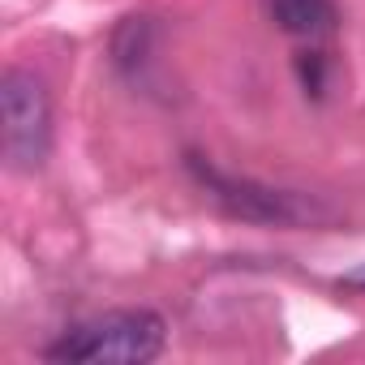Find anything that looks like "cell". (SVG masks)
Listing matches in <instances>:
<instances>
[{"instance_id":"cell-1","label":"cell","mask_w":365,"mask_h":365,"mask_svg":"<svg viewBox=\"0 0 365 365\" xmlns=\"http://www.w3.org/2000/svg\"><path fill=\"white\" fill-rule=\"evenodd\" d=\"M163 344L168 322L155 309H112L65 331L43 348V356L69 365H146L163 352Z\"/></svg>"},{"instance_id":"cell-2","label":"cell","mask_w":365,"mask_h":365,"mask_svg":"<svg viewBox=\"0 0 365 365\" xmlns=\"http://www.w3.org/2000/svg\"><path fill=\"white\" fill-rule=\"evenodd\" d=\"M0 150L14 172L43 168L52 150L48 86L26 69H5V78H0Z\"/></svg>"},{"instance_id":"cell-3","label":"cell","mask_w":365,"mask_h":365,"mask_svg":"<svg viewBox=\"0 0 365 365\" xmlns=\"http://www.w3.org/2000/svg\"><path fill=\"white\" fill-rule=\"evenodd\" d=\"M198 172V180L207 185V194L228 211V215H241V220H262V224H297L305 220L309 211L292 198V194H279V190H267V185H254V180H237V176H224L220 168L194 159L190 163Z\"/></svg>"},{"instance_id":"cell-4","label":"cell","mask_w":365,"mask_h":365,"mask_svg":"<svg viewBox=\"0 0 365 365\" xmlns=\"http://www.w3.org/2000/svg\"><path fill=\"white\" fill-rule=\"evenodd\" d=\"M267 14L284 35L309 39V43L335 35V22H339L335 0H267Z\"/></svg>"},{"instance_id":"cell-5","label":"cell","mask_w":365,"mask_h":365,"mask_svg":"<svg viewBox=\"0 0 365 365\" xmlns=\"http://www.w3.org/2000/svg\"><path fill=\"white\" fill-rule=\"evenodd\" d=\"M339 288H352V292H365V271H352L339 279Z\"/></svg>"}]
</instances>
